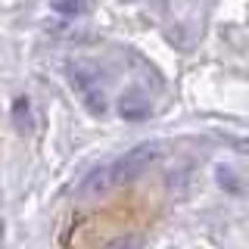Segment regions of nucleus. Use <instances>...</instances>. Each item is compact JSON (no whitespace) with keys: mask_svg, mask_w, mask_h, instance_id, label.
<instances>
[{"mask_svg":"<svg viewBox=\"0 0 249 249\" xmlns=\"http://www.w3.org/2000/svg\"><path fill=\"white\" fill-rule=\"evenodd\" d=\"M119 112L124 115V119H143V115L150 112V106H146L143 93H137V90H128V93H124V97L119 100Z\"/></svg>","mask_w":249,"mask_h":249,"instance_id":"f257e3e1","label":"nucleus"},{"mask_svg":"<svg viewBox=\"0 0 249 249\" xmlns=\"http://www.w3.org/2000/svg\"><path fill=\"white\" fill-rule=\"evenodd\" d=\"M88 6H90V0H56V10L66 16H81V13H88Z\"/></svg>","mask_w":249,"mask_h":249,"instance_id":"f03ea898","label":"nucleus"}]
</instances>
